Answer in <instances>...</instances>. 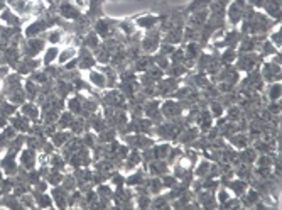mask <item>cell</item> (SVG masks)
I'll list each match as a JSON object with an SVG mask.
<instances>
[{
    "label": "cell",
    "instance_id": "cell-16",
    "mask_svg": "<svg viewBox=\"0 0 282 210\" xmlns=\"http://www.w3.org/2000/svg\"><path fill=\"white\" fill-rule=\"evenodd\" d=\"M70 131H66V129H61V131H56L54 134L51 136V143H52V146H56V148H63L64 144L70 141Z\"/></svg>",
    "mask_w": 282,
    "mask_h": 210
},
{
    "label": "cell",
    "instance_id": "cell-20",
    "mask_svg": "<svg viewBox=\"0 0 282 210\" xmlns=\"http://www.w3.org/2000/svg\"><path fill=\"white\" fill-rule=\"evenodd\" d=\"M0 19H2L3 22H7L9 26H12V28H15V26H21V17L19 15H14L12 10L10 9H3L2 12H0Z\"/></svg>",
    "mask_w": 282,
    "mask_h": 210
},
{
    "label": "cell",
    "instance_id": "cell-2",
    "mask_svg": "<svg viewBox=\"0 0 282 210\" xmlns=\"http://www.w3.org/2000/svg\"><path fill=\"white\" fill-rule=\"evenodd\" d=\"M260 76L269 83L279 82V80H281V63H279V61H276V63L267 61V63L264 64V68H262Z\"/></svg>",
    "mask_w": 282,
    "mask_h": 210
},
{
    "label": "cell",
    "instance_id": "cell-40",
    "mask_svg": "<svg viewBox=\"0 0 282 210\" xmlns=\"http://www.w3.org/2000/svg\"><path fill=\"white\" fill-rule=\"evenodd\" d=\"M208 171H209V163L206 161H203L200 166H198V171H196V175L198 177H203V175H208Z\"/></svg>",
    "mask_w": 282,
    "mask_h": 210
},
{
    "label": "cell",
    "instance_id": "cell-12",
    "mask_svg": "<svg viewBox=\"0 0 282 210\" xmlns=\"http://www.w3.org/2000/svg\"><path fill=\"white\" fill-rule=\"evenodd\" d=\"M41 63H43V61H39L36 58H24L21 61V64L17 66V71L19 73H27V71L29 73H34V71L41 66Z\"/></svg>",
    "mask_w": 282,
    "mask_h": 210
},
{
    "label": "cell",
    "instance_id": "cell-25",
    "mask_svg": "<svg viewBox=\"0 0 282 210\" xmlns=\"http://www.w3.org/2000/svg\"><path fill=\"white\" fill-rule=\"evenodd\" d=\"M73 58H76V49H75V48H66V49H63V51H59V55H58V63L66 64L68 61H71Z\"/></svg>",
    "mask_w": 282,
    "mask_h": 210
},
{
    "label": "cell",
    "instance_id": "cell-37",
    "mask_svg": "<svg viewBox=\"0 0 282 210\" xmlns=\"http://www.w3.org/2000/svg\"><path fill=\"white\" fill-rule=\"evenodd\" d=\"M235 56H237V53H235V49L233 48H228L227 51L223 53V56H222V61L223 63H231V61L235 60Z\"/></svg>",
    "mask_w": 282,
    "mask_h": 210
},
{
    "label": "cell",
    "instance_id": "cell-50",
    "mask_svg": "<svg viewBox=\"0 0 282 210\" xmlns=\"http://www.w3.org/2000/svg\"><path fill=\"white\" fill-rule=\"evenodd\" d=\"M3 9H5V2H3V0H0V12H2Z\"/></svg>",
    "mask_w": 282,
    "mask_h": 210
},
{
    "label": "cell",
    "instance_id": "cell-26",
    "mask_svg": "<svg viewBox=\"0 0 282 210\" xmlns=\"http://www.w3.org/2000/svg\"><path fill=\"white\" fill-rule=\"evenodd\" d=\"M162 114L166 117H174L179 114V105L176 104V102L173 100H167L166 104L162 105Z\"/></svg>",
    "mask_w": 282,
    "mask_h": 210
},
{
    "label": "cell",
    "instance_id": "cell-52",
    "mask_svg": "<svg viewBox=\"0 0 282 210\" xmlns=\"http://www.w3.org/2000/svg\"><path fill=\"white\" fill-rule=\"evenodd\" d=\"M78 3H83V0H78Z\"/></svg>",
    "mask_w": 282,
    "mask_h": 210
},
{
    "label": "cell",
    "instance_id": "cell-15",
    "mask_svg": "<svg viewBox=\"0 0 282 210\" xmlns=\"http://www.w3.org/2000/svg\"><path fill=\"white\" fill-rule=\"evenodd\" d=\"M142 48L146 49L147 53H154L155 49L159 48V34L157 32H149L142 41Z\"/></svg>",
    "mask_w": 282,
    "mask_h": 210
},
{
    "label": "cell",
    "instance_id": "cell-48",
    "mask_svg": "<svg viewBox=\"0 0 282 210\" xmlns=\"http://www.w3.org/2000/svg\"><path fill=\"white\" fill-rule=\"evenodd\" d=\"M7 73H9V68H7V66H2V64H0V80L5 78Z\"/></svg>",
    "mask_w": 282,
    "mask_h": 210
},
{
    "label": "cell",
    "instance_id": "cell-28",
    "mask_svg": "<svg viewBox=\"0 0 282 210\" xmlns=\"http://www.w3.org/2000/svg\"><path fill=\"white\" fill-rule=\"evenodd\" d=\"M167 152H169V146H167V144H159V146L154 148V151H152L151 154H154L152 158L155 159H164L167 156Z\"/></svg>",
    "mask_w": 282,
    "mask_h": 210
},
{
    "label": "cell",
    "instance_id": "cell-43",
    "mask_svg": "<svg viewBox=\"0 0 282 210\" xmlns=\"http://www.w3.org/2000/svg\"><path fill=\"white\" fill-rule=\"evenodd\" d=\"M174 183H176V180H174L173 177H164L162 178V186H164V188H173Z\"/></svg>",
    "mask_w": 282,
    "mask_h": 210
},
{
    "label": "cell",
    "instance_id": "cell-4",
    "mask_svg": "<svg viewBox=\"0 0 282 210\" xmlns=\"http://www.w3.org/2000/svg\"><path fill=\"white\" fill-rule=\"evenodd\" d=\"M245 15V2L243 0H235L228 9V19L231 24H238L242 21V17Z\"/></svg>",
    "mask_w": 282,
    "mask_h": 210
},
{
    "label": "cell",
    "instance_id": "cell-42",
    "mask_svg": "<svg viewBox=\"0 0 282 210\" xmlns=\"http://www.w3.org/2000/svg\"><path fill=\"white\" fill-rule=\"evenodd\" d=\"M258 198H260V195H258L255 190H250V193H249V202H245L247 205H252L255 204V202H258Z\"/></svg>",
    "mask_w": 282,
    "mask_h": 210
},
{
    "label": "cell",
    "instance_id": "cell-32",
    "mask_svg": "<svg viewBox=\"0 0 282 210\" xmlns=\"http://www.w3.org/2000/svg\"><path fill=\"white\" fill-rule=\"evenodd\" d=\"M127 158V161H125V166L128 168V170H132L135 165H139L140 163V154L139 152H132V154H128V156H125Z\"/></svg>",
    "mask_w": 282,
    "mask_h": 210
},
{
    "label": "cell",
    "instance_id": "cell-11",
    "mask_svg": "<svg viewBox=\"0 0 282 210\" xmlns=\"http://www.w3.org/2000/svg\"><path fill=\"white\" fill-rule=\"evenodd\" d=\"M32 197H34V200H36V207L51 209L52 205H54V202H52V197L48 195L46 192H41V190H34Z\"/></svg>",
    "mask_w": 282,
    "mask_h": 210
},
{
    "label": "cell",
    "instance_id": "cell-49",
    "mask_svg": "<svg viewBox=\"0 0 282 210\" xmlns=\"http://www.w3.org/2000/svg\"><path fill=\"white\" fill-rule=\"evenodd\" d=\"M5 125H7V119L2 116V114H0V129H3Z\"/></svg>",
    "mask_w": 282,
    "mask_h": 210
},
{
    "label": "cell",
    "instance_id": "cell-46",
    "mask_svg": "<svg viewBox=\"0 0 282 210\" xmlns=\"http://www.w3.org/2000/svg\"><path fill=\"white\" fill-rule=\"evenodd\" d=\"M220 202H222V204H225V202L228 200V198H230V195H228V192L227 190H220Z\"/></svg>",
    "mask_w": 282,
    "mask_h": 210
},
{
    "label": "cell",
    "instance_id": "cell-5",
    "mask_svg": "<svg viewBox=\"0 0 282 210\" xmlns=\"http://www.w3.org/2000/svg\"><path fill=\"white\" fill-rule=\"evenodd\" d=\"M9 120L17 132H30V120L24 114H14L12 117H9Z\"/></svg>",
    "mask_w": 282,
    "mask_h": 210
},
{
    "label": "cell",
    "instance_id": "cell-13",
    "mask_svg": "<svg viewBox=\"0 0 282 210\" xmlns=\"http://www.w3.org/2000/svg\"><path fill=\"white\" fill-rule=\"evenodd\" d=\"M113 24H115V19H100L95 24V32L100 37H106L110 34V30H112Z\"/></svg>",
    "mask_w": 282,
    "mask_h": 210
},
{
    "label": "cell",
    "instance_id": "cell-18",
    "mask_svg": "<svg viewBox=\"0 0 282 210\" xmlns=\"http://www.w3.org/2000/svg\"><path fill=\"white\" fill-rule=\"evenodd\" d=\"M19 105H15L14 102L10 100H0V114H2L5 119H9V117H12L15 112H17Z\"/></svg>",
    "mask_w": 282,
    "mask_h": 210
},
{
    "label": "cell",
    "instance_id": "cell-44",
    "mask_svg": "<svg viewBox=\"0 0 282 210\" xmlns=\"http://www.w3.org/2000/svg\"><path fill=\"white\" fill-rule=\"evenodd\" d=\"M270 41L276 43V48H281V30H276V32L272 34V37H270Z\"/></svg>",
    "mask_w": 282,
    "mask_h": 210
},
{
    "label": "cell",
    "instance_id": "cell-30",
    "mask_svg": "<svg viewBox=\"0 0 282 210\" xmlns=\"http://www.w3.org/2000/svg\"><path fill=\"white\" fill-rule=\"evenodd\" d=\"M228 186H230V188L233 190L235 195L240 197V195H242V193H243V190L247 188V183H245V181H242V180H237V181H230V185H228Z\"/></svg>",
    "mask_w": 282,
    "mask_h": 210
},
{
    "label": "cell",
    "instance_id": "cell-14",
    "mask_svg": "<svg viewBox=\"0 0 282 210\" xmlns=\"http://www.w3.org/2000/svg\"><path fill=\"white\" fill-rule=\"evenodd\" d=\"M48 28H49L48 22L36 21L34 24H30V26H27V28H26V36H27V37H37L39 34H43Z\"/></svg>",
    "mask_w": 282,
    "mask_h": 210
},
{
    "label": "cell",
    "instance_id": "cell-33",
    "mask_svg": "<svg viewBox=\"0 0 282 210\" xmlns=\"http://www.w3.org/2000/svg\"><path fill=\"white\" fill-rule=\"evenodd\" d=\"M49 36H48V41L51 43V46H56L61 43V39H63V32L61 30H49Z\"/></svg>",
    "mask_w": 282,
    "mask_h": 210
},
{
    "label": "cell",
    "instance_id": "cell-6",
    "mask_svg": "<svg viewBox=\"0 0 282 210\" xmlns=\"http://www.w3.org/2000/svg\"><path fill=\"white\" fill-rule=\"evenodd\" d=\"M59 14L63 15L64 19H70V21H75V19H81V10L78 9V5L71 2H63L59 5Z\"/></svg>",
    "mask_w": 282,
    "mask_h": 210
},
{
    "label": "cell",
    "instance_id": "cell-34",
    "mask_svg": "<svg viewBox=\"0 0 282 210\" xmlns=\"http://www.w3.org/2000/svg\"><path fill=\"white\" fill-rule=\"evenodd\" d=\"M164 41H166V43H171V44H178L179 41H181V30H173V32H169L166 37H164Z\"/></svg>",
    "mask_w": 282,
    "mask_h": 210
},
{
    "label": "cell",
    "instance_id": "cell-7",
    "mask_svg": "<svg viewBox=\"0 0 282 210\" xmlns=\"http://www.w3.org/2000/svg\"><path fill=\"white\" fill-rule=\"evenodd\" d=\"M95 63H97V60H95V56L90 53L88 48H81V49H79L78 66L81 68V70H91V68L95 66Z\"/></svg>",
    "mask_w": 282,
    "mask_h": 210
},
{
    "label": "cell",
    "instance_id": "cell-41",
    "mask_svg": "<svg viewBox=\"0 0 282 210\" xmlns=\"http://www.w3.org/2000/svg\"><path fill=\"white\" fill-rule=\"evenodd\" d=\"M209 0H194V2L189 5V9H205V5H208Z\"/></svg>",
    "mask_w": 282,
    "mask_h": 210
},
{
    "label": "cell",
    "instance_id": "cell-39",
    "mask_svg": "<svg viewBox=\"0 0 282 210\" xmlns=\"http://www.w3.org/2000/svg\"><path fill=\"white\" fill-rule=\"evenodd\" d=\"M161 188H162V181L157 180V178H154V180L151 181V185H149V190H151L152 193H159Z\"/></svg>",
    "mask_w": 282,
    "mask_h": 210
},
{
    "label": "cell",
    "instance_id": "cell-21",
    "mask_svg": "<svg viewBox=\"0 0 282 210\" xmlns=\"http://www.w3.org/2000/svg\"><path fill=\"white\" fill-rule=\"evenodd\" d=\"M267 7V12L270 17L277 19L279 21V15H281V0H269V2H265V5Z\"/></svg>",
    "mask_w": 282,
    "mask_h": 210
},
{
    "label": "cell",
    "instance_id": "cell-3",
    "mask_svg": "<svg viewBox=\"0 0 282 210\" xmlns=\"http://www.w3.org/2000/svg\"><path fill=\"white\" fill-rule=\"evenodd\" d=\"M51 197L56 207L66 209L68 205H70V190H66L63 185H56L54 188L51 190Z\"/></svg>",
    "mask_w": 282,
    "mask_h": 210
},
{
    "label": "cell",
    "instance_id": "cell-17",
    "mask_svg": "<svg viewBox=\"0 0 282 210\" xmlns=\"http://www.w3.org/2000/svg\"><path fill=\"white\" fill-rule=\"evenodd\" d=\"M90 82L91 85H95L97 89H105L106 87V75H103L102 71H97V70H90Z\"/></svg>",
    "mask_w": 282,
    "mask_h": 210
},
{
    "label": "cell",
    "instance_id": "cell-45",
    "mask_svg": "<svg viewBox=\"0 0 282 210\" xmlns=\"http://www.w3.org/2000/svg\"><path fill=\"white\" fill-rule=\"evenodd\" d=\"M112 181H113V185H117V186H122V185H124V178H122L120 177V175H115V177H113L112 178Z\"/></svg>",
    "mask_w": 282,
    "mask_h": 210
},
{
    "label": "cell",
    "instance_id": "cell-8",
    "mask_svg": "<svg viewBox=\"0 0 282 210\" xmlns=\"http://www.w3.org/2000/svg\"><path fill=\"white\" fill-rule=\"evenodd\" d=\"M21 165L24 166V170L32 171L34 166H36V151L30 150V148L22 150L21 151Z\"/></svg>",
    "mask_w": 282,
    "mask_h": 210
},
{
    "label": "cell",
    "instance_id": "cell-1",
    "mask_svg": "<svg viewBox=\"0 0 282 210\" xmlns=\"http://www.w3.org/2000/svg\"><path fill=\"white\" fill-rule=\"evenodd\" d=\"M44 46H46V41L43 37H27L22 51H24L26 58H36V56H39L41 53L44 51Z\"/></svg>",
    "mask_w": 282,
    "mask_h": 210
},
{
    "label": "cell",
    "instance_id": "cell-47",
    "mask_svg": "<svg viewBox=\"0 0 282 210\" xmlns=\"http://www.w3.org/2000/svg\"><path fill=\"white\" fill-rule=\"evenodd\" d=\"M250 3H252L254 7H264L265 5V2H267V0H249Z\"/></svg>",
    "mask_w": 282,
    "mask_h": 210
},
{
    "label": "cell",
    "instance_id": "cell-35",
    "mask_svg": "<svg viewBox=\"0 0 282 210\" xmlns=\"http://www.w3.org/2000/svg\"><path fill=\"white\" fill-rule=\"evenodd\" d=\"M230 141H231V144L237 148H247V137L243 134H237V136L230 137Z\"/></svg>",
    "mask_w": 282,
    "mask_h": 210
},
{
    "label": "cell",
    "instance_id": "cell-31",
    "mask_svg": "<svg viewBox=\"0 0 282 210\" xmlns=\"http://www.w3.org/2000/svg\"><path fill=\"white\" fill-rule=\"evenodd\" d=\"M157 21H159V17H155V15H147V17L139 19V21H137V24L142 26V28H152V26H154Z\"/></svg>",
    "mask_w": 282,
    "mask_h": 210
},
{
    "label": "cell",
    "instance_id": "cell-27",
    "mask_svg": "<svg viewBox=\"0 0 282 210\" xmlns=\"http://www.w3.org/2000/svg\"><path fill=\"white\" fill-rule=\"evenodd\" d=\"M151 171H152V175H155V177H157V175H166V171H167V165L166 163H164V159H155V161H152L151 163Z\"/></svg>",
    "mask_w": 282,
    "mask_h": 210
},
{
    "label": "cell",
    "instance_id": "cell-36",
    "mask_svg": "<svg viewBox=\"0 0 282 210\" xmlns=\"http://www.w3.org/2000/svg\"><path fill=\"white\" fill-rule=\"evenodd\" d=\"M97 193L100 195V198H112V195H113L112 188H110L108 185H100L97 188Z\"/></svg>",
    "mask_w": 282,
    "mask_h": 210
},
{
    "label": "cell",
    "instance_id": "cell-9",
    "mask_svg": "<svg viewBox=\"0 0 282 210\" xmlns=\"http://www.w3.org/2000/svg\"><path fill=\"white\" fill-rule=\"evenodd\" d=\"M21 114H24L26 117L30 120V122H37L39 120V107H37L34 102H24L21 105Z\"/></svg>",
    "mask_w": 282,
    "mask_h": 210
},
{
    "label": "cell",
    "instance_id": "cell-29",
    "mask_svg": "<svg viewBox=\"0 0 282 210\" xmlns=\"http://www.w3.org/2000/svg\"><path fill=\"white\" fill-rule=\"evenodd\" d=\"M269 98L272 102H279V98H281V85H279V82L270 83V87H269Z\"/></svg>",
    "mask_w": 282,
    "mask_h": 210
},
{
    "label": "cell",
    "instance_id": "cell-24",
    "mask_svg": "<svg viewBox=\"0 0 282 210\" xmlns=\"http://www.w3.org/2000/svg\"><path fill=\"white\" fill-rule=\"evenodd\" d=\"M68 109H70L71 114L78 116V114L83 112V104H81V97H71L68 100Z\"/></svg>",
    "mask_w": 282,
    "mask_h": 210
},
{
    "label": "cell",
    "instance_id": "cell-22",
    "mask_svg": "<svg viewBox=\"0 0 282 210\" xmlns=\"http://www.w3.org/2000/svg\"><path fill=\"white\" fill-rule=\"evenodd\" d=\"M39 85H36V83L32 82V80H27L26 82V97L29 98V102H34V98L37 97V93H39Z\"/></svg>",
    "mask_w": 282,
    "mask_h": 210
},
{
    "label": "cell",
    "instance_id": "cell-19",
    "mask_svg": "<svg viewBox=\"0 0 282 210\" xmlns=\"http://www.w3.org/2000/svg\"><path fill=\"white\" fill-rule=\"evenodd\" d=\"M58 55H59L58 46H49V48H46L44 56H43V64L49 66L51 63H54V61L58 60Z\"/></svg>",
    "mask_w": 282,
    "mask_h": 210
},
{
    "label": "cell",
    "instance_id": "cell-23",
    "mask_svg": "<svg viewBox=\"0 0 282 210\" xmlns=\"http://www.w3.org/2000/svg\"><path fill=\"white\" fill-rule=\"evenodd\" d=\"M83 44H85V48H88V49H97L98 46H100V36H98L97 32H88L85 41H83Z\"/></svg>",
    "mask_w": 282,
    "mask_h": 210
},
{
    "label": "cell",
    "instance_id": "cell-38",
    "mask_svg": "<svg viewBox=\"0 0 282 210\" xmlns=\"http://www.w3.org/2000/svg\"><path fill=\"white\" fill-rule=\"evenodd\" d=\"M152 66V60L151 58H142L139 60V63H137V70H149V68Z\"/></svg>",
    "mask_w": 282,
    "mask_h": 210
},
{
    "label": "cell",
    "instance_id": "cell-51",
    "mask_svg": "<svg viewBox=\"0 0 282 210\" xmlns=\"http://www.w3.org/2000/svg\"><path fill=\"white\" fill-rule=\"evenodd\" d=\"M2 178H3V171L0 170V181H2Z\"/></svg>",
    "mask_w": 282,
    "mask_h": 210
},
{
    "label": "cell",
    "instance_id": "cell-10",
    "mask_svg": "<svg viewBox=\"0 0 282 210\" xmlns=\"http://www.w3.org/2000/svg\"><path fill=\"white\" fill-rule=\"evenodd\" d=\"M257 56L255 55H250V53H245L243 56H240L238 58V63H237V66H238V70H242V71H252L255 66H257Z\"/></svg>",
    "mask_w": 282,
    "mask_h": 210
}]
</instances>
